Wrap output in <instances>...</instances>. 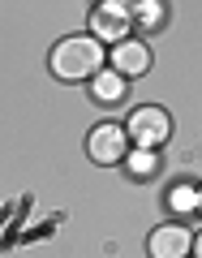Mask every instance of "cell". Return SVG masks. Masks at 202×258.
<instances>
[{
	"label": "cell",
	"instance_id": "1",
	"mask_svg": "<svg viewBox=\"0 0 202 258\" xmlns=\"http://www.w3.org/2000/svg\"><path fill=\"white\" fill-rule=\"evenodd\" d=\"M52 74L60 82H86L103 69V43L95 35H69L52 47Z\"/></svg>",
	"mask_w": 202,
	"mask_h": 258
},
{
	"label": "cell",
	"instance_id": "2",
	"mask_svg": "<svg viewBox=\"0 0 202 258\" xmlns=\"http://www.w3.org/2000/svg\"><path fill=\"white\" fill-rule=\"evenodd\" d=\"M125 129H129V142H133V147L155 151V147H164V142L172 138V116H168L164 108H155V103H142V108L129 112Z\"/></svg>",
	"mask_w": 202,
	"mask_h": 258
},
{
	"label": "cell",
	"instance_id": "3",
	"mask_svg": "<svg viewBox=\"0 0 202 258\" xmlns=\"http://www.w3.org/2000/svg\"><path fill=\"white\" fill-rule=\"evenodd\" d=\"M86 155H91L95 164H120V159L129 155V129L112 125V120L95 125L91 138H86Z\"/></svg>",
	"mask_w": 202,
	"mask_h": 258
},
{
	"label": "cell",
	"instance_id": "4",
	"mask_svg": "<svg viewBox=\"0 0 202 258\" xmlns=\"http://www.w3.org/2000/svg\"><path fill=\"white\" fill-rule=\"evenodd\" d=\"M147 254L151 258H189L193 254V232L185 224H159L147 237Z\"/></svg>",
	"mask_w": 202,
	"mask_h": 258
},
{
	"label": "cell",
	"instance_id": "5",
	"mask_svg": "<svg viewBox=\"0 0 202 258\" xmlns=\"http://www.w3.org/2000/svg\"><path fill=\"white\" fill-rule=\"evenodd\" d=\"M129 22H133V13H129V5H99V9L91 13V26H95V39H129Z\"/></svg>",
	"mask_w": 202,
	"mask_h": 258
},
{
	"label": "cell",
	"instance_id": "6",
	"mask_svg": "<svg viewBox=\"0 0 202 258\" xmlns=\"http://www.w3.org/2000/svg\"><path fill=\"white\" fill-rule=\"evenodd\" d=\"M112 69L125 78H142L151 69V47L138 43V39H120L116 47H112Z\"/></svg>",
	"mask_w": 202,
	"mask_h": 258
},
{
	"label": "cell",
	"instance_id": "7",
	"mask_svg": "<svg viewBox=\"0 0 202 258\" xmlns=\"http://www.w3.org/2000/svg\"><path fill=\"white\" fill-rule=\"evenodd\" d=\"M91 82H95V86H91V95H95L99 103H116L120 95H125V82H129V78H125V74H116V69H99Z\"/></svg>",
	"mask_w": 202,
	"mask_h": 258
},
{
	"label": "cell",
	"instance_id": "8",
	"mask_svg": "<svg viewBox=\"0 0 202 258\" xmlns=\"http://www.w3.org/2000/svg\"><path fill=\"white\" fill-rule=\"evenodd\" d=\"M155 151H147V147H138L133 155H129V172L138 176V181H147V176H155Z\"/></svg>",
	"mask_w": 202,
	"mask_h": 258
},
{
	"label": "cell",
	"instance_id": "9",
	"mask_svg": "<svg viewBox=\"0 0 202 258\" xmlns=\"http://www.w3.org/2000/svg\"><path fill=\"white\" fill-rule=\"evenodd\" d=\"M168 203H172V211H198V207H202V194L189 189V185H176Z\"/></svg>",
	"mask_w": 202,
	"mask_h": 258
},
{
	"label": "cell",
	"instance_id": "10",
	"mask_svg": "<svg viewBox=\"0 0 202 258\" xmlns=\"http://www.w3.org/2000/svg\"><path fill=\"white\" fill-rule=\"evenodd\" d=\"M193 258H202V232L193 237Z\"/></svg>",
	"mask_w": 202,
	"mask_h": 258
}]
</instances>
